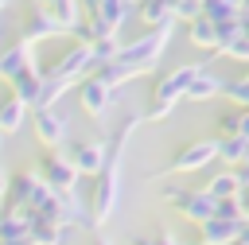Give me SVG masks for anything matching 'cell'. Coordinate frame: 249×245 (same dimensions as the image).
<instances>
[{
    "label": "cell",
    "instance_id": "cell-1",
    "mask_svg": "<svg viewBox=\"0 0 249 245\" xmlns=\"http://www.w3.org/2000/svg\"><path fill=\"white\" fill-rule=\"evenodd\" d=\"M195 74H198V66H179L175 74L160 78V86H156V93H152V109H148V121H163V117L175 109V101H183V97H187V89H191Z\"/></svg>",
    "mask_w": 249,
    "mask_h": 245
},
{
    "label": "cell",
    "instance_id": "cell-2",
    "mask_svg": "<svg viewBox=\"0 0 249 245\" xmlns=\"http://www.w3.org/2000/svg\"><path fill=\"white\" fill-rule=\"evenodd\" d=\"M163 39H167V27H160L156 35H148V39H140V43H132V47H121V62L124 66H132L136 74L140 70H152L156 66V58L163 54Z\"/></svg>",
    "mask_w": 249,
    "mask_h": 245
},
{
    "label": "cell",
    "instance_id": "cell-3",
    "mask_svg": "<svg viewBox=\"0 0 249 245\" xmlns=\"http://www.w3.org/2000/svg\"><path fill=\"white\" fill-rule=\"evenodd\" d=\"M39 175H43V183L47 187H54L58 194H70V187L78 183V167H74V159H66V156H58V152H47L43 156V163H39Z\"/></svg>",
    "mask_w": 249,
    "mask_h": 245
},
{
    "label": "cell",
    "instance_id": "cell-4",
    "mask_svg": "<svg viewBox=\"0 0 249 245\" xmlns=\"http://www.w3.org/2000/svg\"><path fill=\"white\" fill-rule=\"evenodd\" d=\"M70 159L82 175H101L105 171V159H109V144L105 140H78L70 148Z\"/></svg>",
    "mask_w": 249,
    "mask_h": 245
},
{
    "label": "cell",
    "instance_id": "cell-5",
    "mask_svg": "<svg viewBox=\"0 0 249 245\" xmlns=\"http://www.w3.org/2000/svg\"><path fill=\"white\" fill-rule=\"evenodd\" d=\"M214 156H218V136L191 140L183 152H175V159H171V171H198V167H206Z\"/></svg>",
    "mask_w": 249,
    "mask_h": 245
},
{
    "label": "cell",
    "instance_id": "cell-6",
    "mask_svg": "<svg viewBox=\"0 0 249 245\" xmlns=\"http://www.w3.org/2000/svg\"><path fill=\"white\" fill-rule=\"evenodd\" d=\"M78 101H82V109H86L93 121H101L105 109L113 105V86H105V82L93 74V78H86V82L78 86Z\"/></svg>",
    "mask_w": 249,
    "mask_h": 245
},
{
    "label": "cell",
    "instance_id": "cell-7",
    "mask_svg": "<svg viewBox=\"0 0 249 245\" xmlns=\"http://www.w3.org/2000/svg\"><path fill=\"white\" fill-rule=\"evenodd\" d=\"M93 62H97V58H93V47H74V51H66V54H62V58H58L47 74H43V78L70 82L74 74H82V70H86V66H93Z\"/></svg>",
    "mask_w": 249,
    "mask_h": 245
},
{
    "label": "cell",
    "instance_id": "cell-8",
    "mask_svg": "<svg viewBox=\"0 0 249 245\" xmlns=\"http://www.w3.org/2000/svg\"><path fill=\"white\" fill-rule=\"evenodd\" d=\"M35 132H39V140L47 144V148H58V144H66V121L54 113V109H35Z\"/></svg>",
    "mask_w": 249,
    "mask_h": 245
},
{
    "label": "cell",
    "instance_id": "cell-9",
    "mask_svg": "<svg viewBox=\"0 0 249 245\" xmlns=\"http://www.w3.org/2000/svg\"><path fill=\"white\" fill-rule=\"evenodd\" d=\"M237 233H241V222H233V218L202 222V241L206 245H237Z\"/></svg>",
    "mask_w": 249,
    "mask_h": 245
},
{
    "label": "cell",
    "instance_id": "cell-10",
    "mask_svg": "<svg viewBox=\"0 0 249 245\" xmlns=\"http://www.w3.org/2000/svg\"><path fill=\"white\" fill-rule=\"evenodd\" d=\"M23 113H27V101L23 97H16V93L0 97V132H16L23 124Z\"/></svg>",
    "mask_w": 249,
    "mask_h": 245
},
{
    "label": "cell",
    "instance_id": "cell-11",
    "mask_svg": "<svg viewBox=\"0 0 249 245\" xmlns=\"http://www.w3.org/2000/svg\"><path fill=\"white\" fill-rule=\"evenodd\" d=\"M218 156L230 167H241L249 159V136H218Z\"/></svg>",
    "mask_w": 249,
    "mask_h": 245
},
{
    "label": "cell",
    "instance_id": "cell-12",
    "mask_svg": "<svg viewBox=\"0 0 249 245\" xmlns=\"http://www.w3.org/2000/svg\"><path fill=\"white\" fill-rule=\"evenodd\" d=\"M226 86L214 78V74H206V70H198L195 74V82H191V89H187V101H206V97H214V93H222Z\"/></svg>",
    "mask_w": 249,
    "mask_h": 245
},
{
    "label": "cell",
    "instance_id": "cell-13",
    "mask_svg": "<svg viewBox=\"0 0 249 245\" xmlns=\"http://www.w3.org/2000/svg\"><path fill=\"white\" fill-rule=\"evenodd\" d=\"M191 39H195V47L218 43V23H214V19H195V23H191Z\"/></svg>",
    "mask_w": 249,
    "mask_h": 245
},
{
    "label": "cell",
    "instance_id": "cell-14",
    "mask_svg": "<svg viewBox=\"0 0 249 245\" xmlns=\"http://www.w3.org/2000/svg\"><path fill=\"white\" fill-rule=\"evenodd\" d=\"M206 191H210L214 198H230V194H237V191H241V183H237V171H230V175H218V179H210V183H206Z\"/></svg>",
    "mask_w": 249,
    "mask_h": 245
},
{
    "label": "cell",
    "instance_id": "cell-15",
    "mask_svg": "<svg viewBox=\"0 0 249 245\" xmlns=\"http://www.w3.org/2000/svg\"><path fill=\"white\" fill-rule=\"evenodd\" d=\"M167 8H171V0H148V4H144V23L167 27Z\"/></svg>",
    "mask_w": 249,
    "mask_h": 245
},
{
    "label": "cell",
    "instance_id": "cell-16",
    "mask_svg": "<svg viewBox=\"0 0 249 245\" xmlns=\"http://www.w3.org/2000/svg\"><path fill=\"white\" fill-rule=\"evenodd\" d=\"M175 12H179V16H187V19H198L202 0H179V4H175Z\"/></svg>",
    "mask_w": 249,
    "mask_h": 245
},
{
    "label": "cell",
    "instance_id": "cell-17",
    "mask_svg": "<svg viewBox=\"0 0 249 245\" xmlns=\"http://www.w3.org/2000/svg\"><path fill=\"white\" fill-rule=\"evenodd\" d=\"M132 245H179L171 233H156V237H136Z\"/></svg>",
    "mask_w": 249,
    "mask_h": 245
},
{
    "label": "cell",
    "instance_id": "cell-18",
    "mask_svg": "<svg viewBox=\"0 0 249 245\" xmlns=\"http://www.w3.org/2000/svg\"><path fill=\"white\" fill-rule=\"evenodd\" d=\"M237 183H241V187H249V159L237 167Z\"/></svg>",
    "mask_w": 249,
    "mask_h": 245
},
{
    "label": "cell",
    "instance_id": "cell-19",
    "mask_svg": "<svg viewBox=\"0 0 249 245\" xmlns=\"http://www.w3.org/2000/svg\"><path fill=\"white\" fill-rule=\"evenodd\" d=\"M4 183H8V179H4V175H0V194H4Z\"/></svg>",
    "mask_w": 249,
    "mask_h": 245
},
{
    "label": "cell",
    "instance_id": "cell-20",
    "mask_svg": "<svg viewBox=\"0 0 249 245\" xmlns=\"http://www.w3.org/2000/svg\"><path fill=\"white\" fill-rule=\"evenodd\" d=\"M202 245H206V241H202Z\"/></svg>",
    "mask_w": 249,
    "mask_h": 245
}]
</instances>
